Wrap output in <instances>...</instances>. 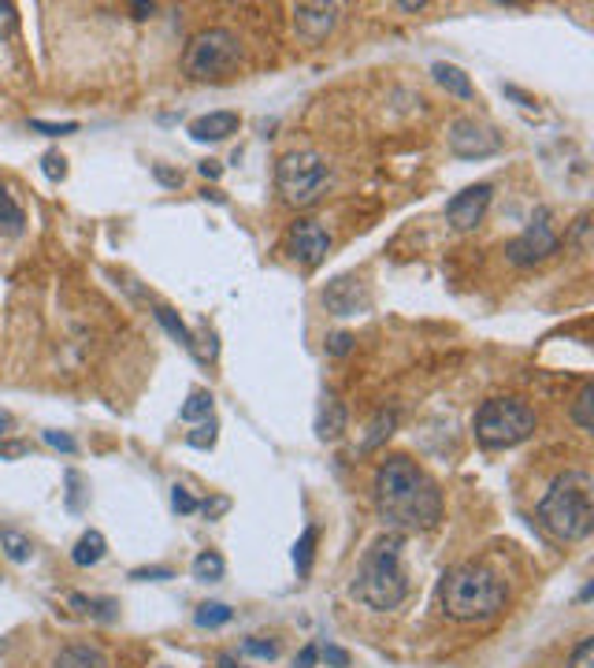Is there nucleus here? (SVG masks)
<instances>
[{
    "label": "nucleus",
    "instance_id": "14",
    "mask_svg": "<svg viewBox=\"0 0 594 668\" xmlns=\"http://www.w3.org/2000/svg\"><path fill=\"white\" fill-rule=\"evenodd\" d=\"M231 134H238V115L234 112H209V115H197L190 123L194 141H223Z\"/></svg>",
    "mask_w": 594,
    "mask_h": 668
},
{
    "label": "nucleus",
    "instance_id": "20",
    "mask_svg": "<svg viewBox=\"0 0 594 668\" xmlns=\"http://www.w3.org/2000/svg\"><path fill=\"white\" fill-rule=\"evenodd\" d=\"M0 549H4V557H8V561H15V565H26L34 557V543L15 528L0 531Z\"/></svg>",
    "mask_w": 594,
    "mask_h": 668
},
{
    "label": "nucleus",
    "instance_id": "39",
    "mask_svg": "<svg viewBox=\"0 0 594 668\" xmlns=\"http://www.w3.org/2000/svg\"><path fill=\"white\" fill-rule=\"evenodd\" d=\"M15 23H20V12H15V4L0 0V38H4V34H12Z\"/></svg>",
    "mask_w": 594,
    "mask_h": 668
},
{
    "label": "nucleus",
    "instance_id": "21",
    "mask_svg": "<svg viewBox=\"0 0 594 668\" xmlns=\"http://www.w3.org/2000/svg\"><path fill=\"white\" fill-rule=\"evenodd\" d=\"M223 572H227V561H223V557L215 554V549H205V554L194 557V580H201V583H220Z\"/></svg>",
    "mask_w": 594,
    "mask_h": 668
},
{
    "label": "nucleus",
    "instance_id": "28",
    "mask_svg": "<svg viewBox=\"0 0 594 668\" xmlns=\"http://www.w3.org/2000/svg\"><path fill=\"white\" fill-rule=\"evenodd\" d=\"M215 431H220V423H215V417H209V420L197 423L186 442H190L194 449H212L215 446Z\"/></svg>",
    "mask_w": 594,
    "mask_h": 668
},
{
    "label": "nucleus",
    "instance_id": "46",
    "mask_svg": "<svg viewBox=\"0 0 594 668\" xmlns=\"http://www.w3.org/2000/svg\"><path fill=\"white\" fill-rule=\"evenodd\" d=\"M197 171H201V175H205V178H220V175H223L220 160H205V164H201V168H197Z\"/></svg>",
    "mask_w": 594,
    "mask_h": 668
},
{
    "label": "nucleus",
    "instance_id": "24",
    "mask_svg": "<svg viewBox=\"0 0 594 668\" xmlns=\"http://www.w3.org/2000/svg\"><path fill=\"white\" fill-rule=\"evenodd\" d=\"M234 620V609H227L223 602H205V606H197L194 613V624L197 628H223Z\"/></svg>",
    "mask_w": 594,
    "mask_h": 668
},
{
    "label": "nucleus",
    "instance_id": "17",
    "mask_svg": "<svg viewBox=\"0 0 594 668\" xmlns=\"http://www.w3.org/2000/svg\"><path fill=\"white\" fill-rule=\"evenodd\" d=\"M431 75H435V83L446 89V94H454V97H461V101H472L475 97V86H472V78L465 75L457 63H435L431 67Z\"/></svg>",
    "mask_w": 594,
    "mask_h": 668
},
{
    "label": "nucleus",
    "instance_id": "5",
    "mask_svg": "<svg viewBox=\"0 0 594 668\" xmlns=\"http://www.w3.org/2000/svg\"><path fill=\"white\" fill-rule=\"evenodd\" d=\"M535 435V409L520 397H491L475 409V438L487 449H509Z\"/></svg>",
    "mask_w": 594,
    "mask_h": 668
},
{
    "label": "nucleus",
    "instance_id": "27",
    "mask_svg": "<svg viewBox=\"0 0 594 668\" xmlns=\"http://www.w3.org/2000/svg\"><path fill=\"white\" fill-rule=\"evenodd\" d=\"M591 405H594V383L583 386V391L576 394V401H572V420H576V428H580V431H591L594 428Z\"/></svg>",
    "mask_w": 594,
    "mask_h": 668
},
{
    "label": "nucleus",
    "instance_id": "19",
    "mask_svg": "<svg viewBox=\"0 0 594 668\" xmlns=\"http://www.w3.org/2000/svg\"><path fill=\"white\" fill-rule=\"evenodd\" d=\"M23 223H26V215L20 209V201L12 197V189H8L4 183H0V234H23Z\"/></svg>",
    "mask_w": 594,
    "mask_h": 668
},
{
    "label": "nucleus",
    "instance_id": "18",
    "mask_svg": "<svg viewBox=\"0 0 594 668\" xmlns=\"http://www.w3.org/2000/svg\"><path fill=\"white\" fill-rule=\"evenodd\" d=\"M104 554H108V543H104L101 531H86V535L75 543V549H71V561H75L78 568H94V565L104 561Z\"/></svg>",
    "mask_w": 594,
    "mask_h": 668
},
{
    "label": "nucleus",
    "instance_id": "29",
    "mask_svg": "<svg viewBox=\"0 0 594 668\" xmlns=\"http://www.w3.org/2000/svg\"><path fill=\"white\" fill-rule=\"evenodd\" d=\"M242 654L257 657V661H275L279 643H268V639H246V643H242Z\"/></svg>",
    "mask_w": 594,
    "mask_h": 668
},
{
    "label": "nucleus",
    "instance_id": "37",
    "mask_svg": "<svg viewBox=\"0 0 594 668\" xmlns=\"http://www.w3.org/2000/svg\"><path fill=\"white\" fill-rule=\"evenodd\" d=\"M41 438L49 442L52 449H60V454H75V449H78V442L71 438V435H64V431H45Z\"/></svg>",
    "mask_w": 594,
    "mask_h": 668
},
{
    "label": "nucleus",
    "instance_id": "43",
    "mask_svg": "<svg viewBox=\"0 0 594 668\" xmlns=\"http://www.w3.org/2000/svg\"><path fill=\"white\" fill-rule=\"evenodd\" d=\"M317 661H320V646H317V643H309V646L301 650V654L294 657V668H312Z\"/></svg>",
    "mask_w": 594,
    "mask_h": 668
},
{
    "label": "nucleus",
    "instance_id": "44",
    "mask_svg": "<svg viewBox=\"0 0 594 668\" xmlns=\"http://www.w3.org/2000/svg\"><path fill=\"white\" fill-rule=\"evenodd\" d=\"M131 580H171V568H138L131 572Z\"/></svg>",
    "mask_w": 594,
    "mask_h": 668
},
{
    "label": "nucleus",
    "instance_id": "26",
    "mask_svg": "<svg viewBox=\"0 0 594 668\" xmlns=\"http://www.w3.org/2000/svg\"><path fill=\"white\" fill-rule=\"evenodd\" d=\"M71 606L78 613H89L97 620H112L115 617V602L112 598H86V594H71Z\"/></svg>",
    "mask_w": 594,
    "mask_h": 668
},
{
    "label": "nucleus",
    "instance_id": "51",
    "mask_svg": "<svg viewBox=\"0 0 594 668\" xmlns=\"http://www.w3.org/2000/svg\"><path fill=\"white\" fill-rule=\"evenodd\" d=\"M8 428H12V417H8V412H0V438H4Z\"/></svg>",
    "mask_w": 594,
    "mask_h": 668
},
{
    "label": "nucleus",
    "instance_id": "13",
    "mask_svg": "<svg viewBox=\"0 0 594 668\" xmlns=\"http://www.w3.org/2000/svg\"><path fill=\"white\" fill-rule=\"evenodd\" d=\"M323 305H327V312L335 316H357L368 309V294L361 286V279L354 275H338L335 283H327V290H323Z\"/></svg>",
    "mask_w": 594,
    "mask_h": 668
},
{
    "label": "nucleus",
    "instance_id": "38",
    "mask_svg": "<svg viewBox=\"0 0 594 668\" xmlns=\"http://www.w3.org/2000/svg\"><path fill=\"white\" fill-rule=\"evenodd\" d=\"M152 178H157L160 186H168V189L183 186V171H171V168H164V164H152Z\"/></svg>",
    "mask_w": 594,
    "mask_h": 668
},
{
    "label": "nucleus",
    "instance_id": "12",
    "mask_svg": "<svg viewBox=\"0 0 594 668\" xmlns=\"http://www.w3.org/2000/svg\"><path fill=\"white\" fill-rule=\"evenodd\" d=\"M335 20H338V4H297L294 8V30H297V38H305L309 45L327 38Z\"/></svg>",
    "mask_w": 594,
    "mask_h": 668
},
{
    "label": "nucleus",
    "instance_id": "50",
    "mask_svg": "<svg viewBox=\"0 0 594 668\" xmlns=\"http://www.w3.org/2000/svg\"><path fill=\"white\" fill-rule=\"evenodd\" d=\"M201 197H205V201H215V205H227V197H223L220 189H205Z\"/></svg>",
    "mask_w": 594,
    "mask_h": 668
},
{
    "label": "nucleus",
    "instance_id": "15",
    "mask_svg": "<svg viewBox=\"0 0 594 668\" xmlns=\"http://www.w3.org/2000/svg\"><path fill=\"white\" fill-rule=\"evenodd\" d=\"M52 668H112V665H108L104 650H97L89 643H75V646H64L52 657Z\"/></svg>",
    "mask_w": 594,
    "mask_h": 668
},
{
    "label": "nucleus",
    "instance_id": "6",
    "mask_svg": "<svg viewBox=\"0 0 594 668\" xmlns=\"http://www.w3.org/2000/svg\"><path fill=\"white\" fill-rule=\"evenodd\" d=\"M242 63V45L231 30L223 26H209V30L194 34L190 45H186L183 57V71L197 83H223L238 71Z\"/></svg>",
    "mask_w": 594,
    "mask_h": 668
},
{
    "label": "nucleus",
    "instance_id": "9",
    "mask_svg": "<svg viewBox=\"0 0 594 668\" xmlns=\"http://www.w3.org/2000/svg\"><path fill=\"white\" fill-rule=\"evenodd\" d=\"M449 152L461 160H487L502 152V134L475 120H457L449 126Z\"/></svg>",
    "mask_w": 594,
    "mask_h": 668
},
{
    "label": "nucleus",
    "instance_id": "3",
    "mask_svg": "<svg viewBox=\"0 0 594 668\" xmlns=\"http://www.w3.org/2000/svg\"><path fill=\"white\" fill-rule=\"evenodd\" d=\"M438 606L457 624L491 620L506 609V583L483 565H461L443 576L438 586Z\"/></svg>",
    "mask_w": 594,
    "mask_h": 668
},
{
    "label": "nucleus",
    "instance_id": "47",
    "mask_svg": "<svg viewBox=\"0 0 594 668\" xmlns=\"http://www.w3.org/2000/svg\"><path fill=\"white\" fill-rule=\"evenodd\" d=\"M506 94H509V97H517V101H520V104H524V108H535V97L520 94V89H517V86H506Z\"/></svg>",
    "mask_w": 594,
    "mask_h": 668
},
{
    "label": "nucleus",
    "instance_id": "48",
    "mask_svg": "<svg viewBox=\"0 0 594 668\" xmlns=\"http://www.w3.org/2000/svg\"><path fill=\"white\" fill-rule=\"evenodd\" d=\"M215 668H246V665H238V657H234V654H220Z\"/></svg>",
    "mask_w": 594,
    "mask_h": 668
},
{
    "label": "nucleus",
    "instance_id": "22",
    "mask_svg": "<svg viewBox=\"0 0 594 668\" xmlns=\"http://www.w3.org/2000/svg\"><path fill=\"white\" fill-rule=\"evenodd\" d=\"M317 528H305L301 531V539L294 543V568H297V576H309V568H312V557H317Z\"/></svg>",
    "mask_w": 594,
    "mask_h": 668
},
{
    "label": "nucleus",
    "instance_id": "23",
    "mask_svg": "<svg viewBox=\"0 0 594 668\" xmlns=\"http://www.w3.org/2000/svg\"><path fill=\"white\" fill-rule=\"evenodd\" d=\"M157 320H160V327H164L171 338L178 342V346H186V349L194 346V334H190V327H186L183 320H178L175 309H168V305H157Z\"/></svg>",
    "mask_w": 594,
    "mask_h": 668
},
{
    "label": "nucleus",
    "instance_id": "34",
    "mask_svg": "<svg viewBox=\"0 0 594 668\" xmlns=\"http://www.w3.org/2000/svg\"><path fill=\"white\" fill-rule=\"evenodd\" d=\"M569 668H594V639H580V643H576Z\"/></svg>",
    "mask_w": 594,
    "mask_h": 668
},
{
    "label": "nucleus",
    "instance_id": "25",
    "mask_svg": "<svg viewBox=\"0 0 594 668\" xmlns=\"http://www.w3.org/2000/svg\"><path fill=\"white\" fill-rule=\"evenodd\" d=\"M212 401H215V397L209 394V391H194L190 397H186V405H183V409H178V417H183V420H209L212 417Z\"/></svg>",
    "mask_w": 594,
    "mask_h": 668
},
{
    "label": "nucleus",
    "instance_id": "7",
    "mask_svg": "<svg viewBox=\"0 0 594 668\" xmlns=\"http://www.w3.org/2000/svg\"><path fill=\"white\" fill-rule=\"evenodd\" d=\"M331 183V168L320 152L301 149V152H286L283 160L275 164V189L283 194L286 205L294 209H305L327 189Z\"/></svg>",
    "mask_w": 594,
    "mask_h": 668
},
{
    "label": "nucleus",
    "instance_id": "8",
    "mask_svg": "<svg viewBox=\"0 0 594 668\" xmlns=\"http://www.w3.org/2000/svg\"><path fill=\"white\" fill-rule=\"evenodd\" d=\"M557 249H561V238H557V231L550 223V209H539L535 220L524 227V234H517L506 246V260L517 268H531V264L550 260Z\"/></svg>",
    "mask_w": 594,
    "mask_h": 668
},
{
    "label": "nucleus",
    "instance_id": "10",
    "mask_svg": "<svg viewBox=\"0 0 594 668\" xmlns=\"http://www.w3.org/2000/svg\"><path fill=\"white\" fill-rule=\"evenodd\" d=\"M286 249H290V257L297 260L301 268H320L323 257L331 252V234L323 231L320 220H297L290 234H286Z\"/></svg>",
    "mask_w": 594,
    "mask_h": 668
},
{
    "label": "nucleus",
    "instance_id": "45",
    "mask_svg": "<svg viewBox=\"0 0 594 668\" xmlns=\"http://www.w3.org/2000/svg\"><path fill=\"white\" fill-rule=\"evenodd\" d=\"M227 505H231L227 498H212V502H201V509L209 512V520H212V517H220V512H227Z\"/></svg>",
    "mask_w": 594,
    "mask_h": 668
},
{
    "label": "nucleus",
    "instance_id": "31",
    "mask_svg": "<svg viewBox=\"0 0 594 668\" xmlns=\"http://www.w3.org/2000/svg\"><path fill=\"white\" fill-rule=\"evenodd\" d=\"M394 420H398V417H394V412H380V417H375V423H372V428H368V431H372V435L364 438V446H361V449H375V446H380V442H383L386 435H391Z\"/></svg>",
    "mask_w": 594,
    "mask_h": 668
},
{
    "label": "nucleus",
    "instance_id": "4",
    "mask_svg": "<svg viewBox=\"0 0 594 668\" xmlns=\"http://www.w3.org/2000/svg\"><path fill=\"white\" fill-rule=\"evenodd\" d=\"M405 594H409V580H405V568H401V539L398 535L380 539L364 554L361 568H357L354 598L364 602L368 609L386 613V609H398Z\"/></svg>",
    "mask_w": 594,
    "mask_h": 668
},
{
    "label": "nucleus",
    "instance_id": "49",
    "mask_svg": "<svg viewBox=\"0 0 594 668\" xmlns=\"http://www.w3.org/2000/svg\"><path fill=\"white\" fill-rule=\"evenodd\" d=\"M152 12H157V4H134V15H138V20H149Z\"/></svg>",
    "mask_w": 594,
    "mask_h": 668
},
{
    "label": "nucleus",
    "instance_id": "30",
    "mask_svg": "<svg viewBox=\"0 0 594 668\" xmlns=\"http://www.w3.org/2000/svg\"><path fill=\"white\" fill-rule=\"evenodd\" d=\"M86 480L78 472H67V509L71 512H83V505H86Z\"/></svg>",
    "mask_w": 594,
    "mask_h": 668
},
{
    "label": "nucleus",
    "instance_id": "32",
    "mask_svg": "<svg viewBox=\"0 0 594 668\" xmlns=\"http://www.w3.org/2000/svg\"><path fill=\"white\" fill-rule=\"evenodd\" d=\"M41 171H45V178H49V183H64V178H67V160L60 157V152H45V157H41Z\"/></svg>",
    "mask_w": 594,
    "mask_h": 668
},
{
    "label": "nucleus",
    "instance_id": "16",
    "mask_svg": "<svg viewBox=\"0 0 594 668\" xmlns=\"http://www.w3.org/2000/svg\"><path fill=\"white\" fill-rule=\"evenodd\" d=\"M342 431H346V409H342V401L335 394H323L320 417H317V435L323 442H335Z\"/></svg>",
    "mask_w": 594,
    "mask_h": 668
},
{
    "label": "nucleus",
    "instance_id": "1",
    "mask_svg": "<svg viewBox=\"0 0 594 668\" xmlns=\"http://www.w3.org/2000/svg\"><path fill=\"white\" fill-rule=\"evenodd\" d=\"M375 509L394 531H428L443 520V494L417 460L394 454L375 472Z\"/></svg>",
    "mask_w": 594,
    "mask_h": 668
},
{
    "label": "nucleus",
    "instance_id": "2",
    "mask_svg": "<svg viewBox=\"0 0 594 668\" xmlns=\"http://www.w3.org/2000/svg\"><path fill=\"white\" fill-rule=\"evenodd\" d=\"M539 523L561 543H580L594 528V480L580 468L557 475L539 502Z\"/></svg>",
    "mask_w": 594,
    "mask_h": 668
},
{
    "label": "nucleus",
    "instance_id": "42",
    "mask_svg": "<svg viewBox=\"0 0 594 668\" xmlns=\"http://www.w3.org/2000/svg\"><path fill=\"white\" fill-rule=\"evenodd\" d=\"M30 446L26 442H0V460H15V457H26Z\"/></svg>",
    "mask_w": 594,
    "mask_h": 668
},
{
    "label": "nucleus",
    "instance_id": "40",
    "mask_svg": "<svg viewBox=\"0 0 594 668\" xmlns=\"http://www.w3.org/2000/svg\"><path fill=\"white\" fill-rule=\"evenodd\" d=\"M320 657L327 661L331 668H349V654L342 646H320Z\"/></svg>",
    "mask_w": 594,
    "mask_h": 668
},
{
    "label": "nucleus",
    "instance_id": "11",
    "mask_svg": "<svg viewBox=\"0 0 594 668\" xmlns=\"http://www.w3.org/2000/svg\"><path fill=\"white\" fill-rule=\"evenodd\" d=\"M491 197H494V186L491 183H475V186H465L461 194H454L446 201V220L454 231H475L483 223V215L491 209Z\"/></svg>",
    "mask_w": 594,
    "mask_h": 668
},
{
    "label": "nucleus",
    "instance_id": "33",
    "mask_svg": "<svg viewBox=\"0 0 594 668\" xmlns=\"http://www.w3.org/2000/svg\"><path fill=\"white\" fill-rule=\"evenodd\" d=\"M171 509L183 512V517H190V512L201 509V502H197L194 494L186 491V486H175V491H171Z\"/></svg>",
    "mask_w": 594,
    "mask_h": 668
},
{
    "label": "nucleus",
    "instance_id": "41",
    "mask_svg": "<svg viewBox=\"0 0 594 668\" xmlns=\"http://www.w3.org/2000/svg\"><path fill=\"white\" fill-rule=\"evenodd\" d=\"M349 346H354V334H346V331H342V334H331V338H327V354H331V357L349 354Z\"/></svg>",
    "mask_w": 594,
    "mask_h": 668
},
{
    "label": "nucleus",
    "instance_id": "36",
    "mask_svg": "<svg viewBox=\"0 0 594 668\" xmlns=\"http://www.w3.org/2000/svg\"><path fill=\"white\" fill-rule=\"evenodd\" d=\"M572 246L580 249V252L591 249V215L587 212H583L580 220L572 223Z\"/></svg>",
    "mask_w": 594,
    "mask_h": 668
},
{
    "label": "nucleus",
    "instance_id": "35",
    "mask_svg": "<svg viewBox=\"0 0 594 668\" xmlns=\"http://www.w3.org/2000/svg\"><path fill=\"white\" fill-rule=\"evenodd\" d=\"M30 131L45 134V138H64V134H75L78 123H45V120H30Z\"/></svg>",
    "mask_w": 594,
    "mask_h": 668
}]
</instances>
